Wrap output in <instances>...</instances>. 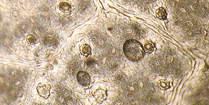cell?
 <instances>
[{"mask_svg": "<svg viewBox=\"0 0 209 105\" xmlns=\"http://www.w3.org/2000/svg\"><path fill=\"white\" fill-rule=\"evenodd\" d=\"M124 52L129 60L137 61L143 58L145 52L142 44L138 41L130 39L124 43Z\"/></svg>", "mask_w": 209, "mask_h": 105, "instance_id": "obj_1", "label": "cell"}, {"mask_svg": "<svg viewBox=\"0 0 209 105\" xmlns=\"http://www.w3.org/2000/svg\"><path fill=\"white\" fill-rule=\"evenodd\" d=\"M77 82L82 86H87L90 83V76L86 72H79L77 76Z\"/></svg>", "mask_w": 209, "mask_h": 105, "instance_id": "obj_2", "label": "cell"}, {"mask_svg": "<svg viewBox=\"0 0 209 105\" xmlns=\"http://www.w3.org/2000/svg\"><path fill=\"white\" fill-rule=\"evenodd\" d=\"M38 94L42 98L48 99L50 96V91L46 85L40 83L37 87Z\"/></svg>", "mask_w": 209, "mask_h": 105, "instance_id": "obj_3", "label": "cell"}, {"mask_svg": "<svg viewBox=\"0 0 209 105\" xmlns=\"http://www.w3.org/2000/svg\"><path fill=\"white\" fill-rule=\"evenodd\" d=\"M80 52L83 56L88 57L91 54V48L88 44H83L80 47Z\"/></svg>", "mask_w": 209, "mask_h": 105, "instance_id": "obj_4", "label": "cell"}, {"mask_svg": "<svg viewBox=\"0 0 209 105\" xmlns=\"http://www.w3.org/2000/svg\"><path fill=\"white\" fill-rule=\"evenodd\" d=\"M156 15L157 18L161 20H165L166 19L167 13L164 8H159L156 10Z\"/></svg>", "mask_w": 209, "mask_h": 105, "instance_id": "obj_5", "label": "cell"}, {"mask_svg": "<svg viewBox=\"0 0 209 105\" xmlns=\"http://www.w3.org/2000/svg\"><path fill=\"white\" fill-rule=\"evenodd\" d=\"M143 47L145 52L151 53L154 51L155 46L154 44L151 42H146L143 44Z\"/></svg>", "mask_w": 209, "mask_h": 105, "instance_id": "obj_6", "label": "cell"}, {"mask_svg": "<svg viewBox=\"0 0 209 105\" xmlns=\"http://www.w3.org/2000/svg\"><path fill=\"white\" fill-rule=\"evenodd\" d=\"M158 85L160 86V88L163 89H166L169 86L168 82L164 79H161L158 82Z\"/></svg>", "mask_w": 209, "mask_h": 105, "instance_id": "obj_7", "label": "cell"}, {"mask_svg": "<svg viewBox=\"0 0 209 105\" xmlns=\"http://www.w3.org/2000/svg\"><path fill=\"white\" fill-rule=\"evenodd\" d=\"M27 41L30 45H34L36 44V39L32 35H29L27 36Z\"/></svg>", "mask_w": 209, "mask_h": 105, "instance_id": "obj_8", "label": "cell"}]
</instances>
